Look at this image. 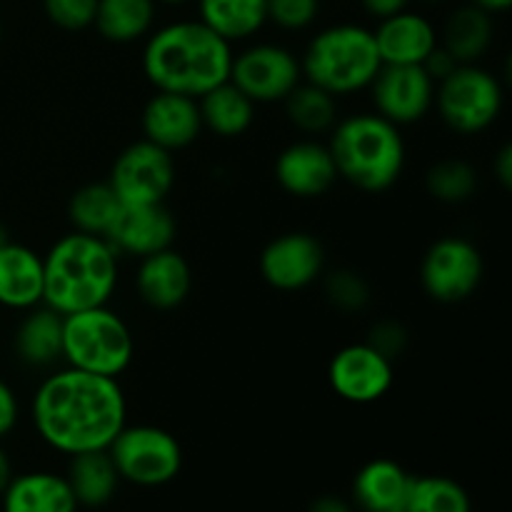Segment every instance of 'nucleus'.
I'll return each instance as SVG.
<instances>
[{
	"mask_svg": "<svg viewBox=\"0 0 512 512\" xmlns=\"http://www.w3.org/2000/svg\"><path fill=\"white\" fill-rule=\"evenodd\" d=\"M30 423L40 443L65 458L108 450L128 423V398L115 378L58 365L30 398Z\"/></svg>",
	"mask_w": 512,
	"mask_h": 512,
	"instance_id": "1",
	"label": "nucleus"
},
{
	"mask_svg": "<svg viewBox=\"0 0 512 512\" xmlns=\"http://www.w3.org/2000/svg\"><path fill=\"white\" fill-rule=\"evenodd\" d=\"M233 45L198 18H183L150 30L140 68L155 90L203 98L230 78Z\"/></svg>",
	"mask_w": 512,
	"mask_h": 512,
	"instance_id": "2",
	"label": "nucleus"
},
{
	"mask_svg": "<svg viewBox=\"0 0 512 512\" xmlns=\"http://www.w3.org/2000/svg\"><path fill=\"white\" fill-rule=\"evenodd\" d=\"M120 260L100 235L78 230L60 235L43 255V305L60 315L110 305L120 283Z\"/></svg>",
	"mask_w": 512,
	"mask_h": 512,
	"instance_id": "3",
	"label": "nucleus"
},
{
	"mask_svg": "<svg viewBox=\"0 0 512 512\" xmlns=\"http://www.w3.org/2000/svg\"><path fill=\"white\" fill-rule=\"evenodd\" d=\"M328 138L338 178L368 195L395 188L408 163L403 128L375 110H358L338 118Z\"/></svg>",
	"mask_w": 512,
	"mask_h": 512,
	"instance_id": "4",
	"label": "nucleus"
},
{
	"mask_svg": "<svg viewBox=\"0 0 512 512\" xmlns=\"http://www.w3.org/2000/svg\"><path fill=\"white\" fill-rule=\"evenodd\" d=\"M303 80L328 90L335 98L365 93L383 60L378 55L373 28L363 23H333L320 28L300 55Z\"/></svg>",
	"mask_w": 512,
	"mask_h": 512,
	"instance_id": "5",
	"label": "nucleus"
},
{
	"mask_svg": "<svg viewBox=\"0 0 512 512\" xmlns=\"http://www.w3.org/2000/svg\"><path fill=\"white\" fill-rule=\"evenodd\" d=\"M135 360V335L110 305L63 318V365L120 380Z\"/></svg>",
	"mask_w": 512,
	"mask_h": 512,
	"instance_id": "6",
	"label": "nucleus"
},
{
	"mask_svg": "<svg viewBox=\"0 0 512 512\" xmlns=\"http://www.w3.org/2000/svg\"><path fill=\"white\" fill-rule=\"evenodd\" d=\"M503 108V83L480 63L458 65L448 78L435 83L433 110L450 133L463 138H475L493 128Z\"/></svg>",
	"mask_w": 512,
	"mask_h": 512,
	"instance_id": "7",
	"label": "nucleus"
},
{
	"mask_svg": "<svg viewBox=\"0 0 512 512\" xmlns=\"http://www.w3.org/2000/svg\"><path fill=\"white\" fill-rule=\"evenodd\" d=\"M120 483L135 488H163L183 470V448L170 430L150 423H125L108 445Z\"/></svg>",
	"mask_w": 512,
	"mask_h": 512,
	"instance_id": "8",
	"label": "nucleus"
},
{
	"mask_svg": "<svg viewBox=\"0 0 512 512\" xmlns=\"http://www.w3.org/2000/svg\"><path fill=\"white\" fill-rule=\"evenodd\" d=\"M228 80L255 105L283 103L303 83L300 55L288 45L270 40L243 43V48L233 50Z\"/></svg>",
	"mask_w": 512,
	"mask_h": 512,
	"instance_id": "9",
	"label": "nucleus"
},
{
	"mask_svg": "<svg viewBox=\"0 0 512 512\" xmlns=\"http://www.w3.org/2000/svg\"><path fill=\"white\" fill-rule=\"evenodd\" d=\"M485 260L478 245L460 235H445L428 245L420 260V288L440 305L465 303L478 293Z\"/></svg>",
	"mask_w": 512,
	"mask_h": 512,
	"instance_id": "10",
	"label": "nucleus"
},
{
	"mask_svg": "<svg viewBox=\"0 0 512 512\" xmlns=\"http://www.w3.org/2000/svg\"><path fill=\"white\" fill-rule=\"evenodd\" d=\"M178 180L175 155L140 138L125 145L113 160L108 185L123 205L165 203Z\"/></svg>",
	"mask_w": 512,
	"mask_h": 512,
	"instance_id": "11",
	"label": "nucleus"
},
{
	"mask_svg": "<svg viewBox=\"0 0 512 512\" xmlns=\"http://www.w3.org/2000/svg\"><path fill=\"white\" fill-rule=\"evenodd\" d=\"M260 278L280 293H300L320 283L325 273V248L308 230H290L263 248Z\"/></svg>",
	"mask_w": 512,
	"mask_h": 512,
	"instance_id": "12",
	"label": "nucleus"
},
{
	"mask_svg": "<svg viewBox=\"0 0 512 512\" xmlns=\"http://www.w3.org/2000/svg\"><path fill=\"white\" fill-rule=\"evenodd\" d=\"M365 93H370L375 113L405 128L433 113L435 80L423 65H383Z\"/></svg>",
	"mask_w": 512,
	"mask_h": 512,
	"instance_id": "13",
	"label": "nucleus"
},
{
	"mask_svg": "<svg viewBox=\"0 0 512 512\" xmlns=\"http://www.w3.org/2000/svg\"><path fill=\"white\" fill-rule=\"evenodd\" d=\"M328 383L340 400L350 405H373L395 385V363L363 343H350L333 355Z\"/></svg>",
	"mask_w": 512,
	"mask_h": 512,
	"instance_id": "14",
	"label": "nucleus"
},
{
	"mask_svg": "<svg viewBox=\"0 0 512 512\" xmlns=\"http://www.w3.org/2000/svg\"><path fill=\"white\" fill-rule=\"evenodd\" d=\"M280 190L298 200H315L328 195L338 183L328 143L318 138H298L285 145L273 165Z\"/></svg>",
	"mask_w": 512,
	"mask_h": 512,
	"instance_id": "15",
	"label": "nucleus"
},
{
	"mask_svg": "<svg viewBox=\"0 0 512 512\" xmlns=\"http://www.w3.org/2000/svg\"><path fill=\"white\" fill-rule=\"evenodd\" d=\"M178 235V220L165 203L123 205L118 218L110 225L108 240L120 258H145L173 248Z\"/></svg>",
	"mask_w": 512,
	"mask_h": 512,
	"instance_id": "16",
	"label": "nucleus"
},
{
	"mask_svg": "<svg viewBox=\"0 0 512 512\" xmlns=\"http://www.w3.org/2000/svg\"><path fill=\"white\" fill-rule=\"evenodd\" d=\"M140 130L143 138L168 153H180L195 145L203 135L198 100L188 95L165 93L155 90L143 105L140 113Z\"/></svg>",
	"mask_w": 512,
	"mask_h": 512,
	"instance_id": "17",
	"label": "nucleus"
},
{
	"mask_svg": "<svg viewBox=\"0 0 512 512\" xmlns=\"http://www.w3.org/2000/svg\"><path fill=\"white\" fill-rule=\"evenodd\" d=\"M135 293L150 310L168 313L180 308L193 293V268L175 248L145 255L135 268Z\"/></svg>",
	"mask_w": 512,
	"mask_h": 512,
	"instance_id": "18",
	"label": "nucleus"
},
{
	"mask_svg": "<svg viewBox=\"0 0 512 512\" xmlns=\"http://www.w3.org/2000/svg\"><path fill=\"white\" fill-rule=\"evenodd\" d=\"M373 35L383 65H423L440 45L438 25L413 8L378 20Z\"/></svg>",
	"mask_w": 512,
	"mask_h": 512,
	"instance_id": "19",
	"label": "nucleus"
},
{
	"mask_svg": "<svg viewBox=\"0 0 512 512\" xmlns=\"http://www.w3.org/2000/svg\"><path fill=\"white\" fill-rule=\"evenodd\" d=\"M43 255L30 245L15 243L0 248V308L25 313L43 305Z\"/></svg>",
	"mask_w": 512,
	"mask_h": 512,
	"instance_id": "20",
	"label": "nucleus"
},
{
	"mask_svg": "<svg viewBox=\"0 0 512 512\" xmlns=\"http://www.w3.org/2000/svg\"><path fill=\"white\" fill-rule=\"evenodd\" d=\"M63 318L48 305L25 310L13 335V350L20 365L30 370H53L63 365Z\"/></svg>",
	"mask_w": 512,
	"mask_h": 512,
	"instance_id": "21",
	"label": "nucleus"
},
{
	"mask_svg": "<svg viewBox=\"0 0 512 512\" xmlns=\"http://www.w3.org/2000/svg\"><path fill=\"white\" fill-rule=\"evenodd\" d=\"M415 475L390 458H375L355 473L353 503L363 512H405Z\"/></svg>",
	"mask_w": 512,
	"mask_h": 512,
	"instance_id": "22",
	"label": "nucleus"
},
{
	"mask_svg": "<svg viewBox=\"0 0 512 512\" xmlns=\"http://www.w3.org/2000/svg\"><path fill=\"white\" fill-rule=\"evenodd\" d=\"M3 512H78V500L63 473L28 470L13 475L8 488L0 493Z\"/></svg>",
	"mask_w": 512,
	"mask_h": 512,
	"instance_id": "23",
	"label": "nucleus"
},
{
	"mask_svg": "<svg viewBox=\"0 0 512 512\" xmlns=\"http://www.w3.org/2000/svg\"><path fill=\"white\" fill-rule=\"evenodd\" d=\"M438 35L440 48L448 50L458 65L480 63L495 43V15L478 5L463 3L450 10Z\"/></svg>",
	"mask_w": 512,
	"mask_h": 512,
	"instance_id": "24",
	"label": "nucleus"
},
{
	"mask_svg": "<svg viewBox=\"0 0 512 512\" xmlns=\"http://www.w3.org/2000/svg\"><path fill=\"white\" fill-rule=\"evenodd\" d=\"M70 490H73L78 508L100 510L115 500L120 490V475L110 460L108 450L70 455L65 470Z\"/></svg>",
	"mask_w": 512,
	"mask_h": 512,
	"instance_id": "25",
	"label": "nucleus"
},
{
	"mask_svg": "<svg viewBox=\"0 0 512 512\" xmlns=\"http://www.w3.org/2000/svg\"><path fill=\"white\" fill-rule=\"evenodd\" d=\"M198 108L203 130L223 140H235L248 133L258 115V105L230 80L215 85L203 98H198Z\"/></svg>",
	"mask_w": 512,
	"mask_h": 512,
	"instance_id": "26",
	"label": "nucleus"
},
{
	"mask_svg": "<svg viewBox=\"0 0 512 512\" xmlns=\"http://www.w3.org/2000/svg\"><path fill=\"white\" fill-rule=\"evenodd\" d=\"M198 20L235 48L268 25V0H198Z\"/></svg>",
	"mask_w": 512,
	"mask_h": 512,
	"instance_id": "27",
	"label": "nucleus"
},
{
	"mask_svg": "<svg viewBox=\"0 0 512 512\" xmlns=\"http://www.w3.org/2000/svg\"><path fill=\"white\" fill-rule=\"evenodd\" d=\"M158 20L155 0H98L93 28L113 45H133L150 35Z\"/></svg>",
	"mask_w": 512,
	"mask_h": 512,
	"instance_id": "28",
	"label": "nucleus"
},
{
	"mask_svg": "<svg viewBox=\"0 0 512 512\" xmlns=\"http://www.w3.org/2000/svg\"><path fill=\"white\" fill-rule=\"evenodd\" d=\"M280 105H283L288 123L293 125L303 138H320V135H328L340 118L338 98L330 95L328 90L308 83V80H303V83H300Z\"/></svg>",
	"mask_w": 512,
	"mask_h": 512,
	"instance_id": "29",
	"label": "nucleus"
},
{
	"mask_svg": "<svg viewBox=\"0 0 512 512\" xmlns=\"http://www.w3.org/2000/svg\"><path fill=\"white\" fill-rule=\"evenodd\" d=\"M120 208H123V203H120L115 190L108 185V180L85 183L70 195L68 220L73 225V230H78V233L105 238L113 220L118 218Z\"/></svg>",
	"mask_w": 512,
	"mask_h": 512,
	"instance_id": "30",
	"label": "nucleus"
},
{
	"mask_svg": "<svg viewBox=\"0 0 512 512\" xmlns=\"http://www.w3.org/2000/svg\"><path fill=\"white\" fill-rule=\"evenodd\" d=\"M480 188V175L473 163L463 158H443L425 173V190L443 205H463L475 198Z\"/></svg>",
	"mask_w": 512,
	"mask_h": 512,
	"instance_id": "31",
	"label": "nucleus"
},
{
	"mask_svg": "<svg viewBox=\"0 0 512 512\" xmlns=\"http://www.w3.org/2000/svg\"><path fill=\"white\" fill-rule=\"evenodd\" d=\"M405 512H473V500L448 475H415Z\"/></svg>",
	"mask_w": 512,
	"mask_h": 512,
	"instance_id": "32",
	"label": "nucleus"
},
{
	"mask_svg": "<svg viewBox=\"0 0 512 512\" xmlns=\"http://www.w3.org/2000/svg\"><path fill=\"white\" fill-rule=\"evenodd\" d=\"M323 293L325 300L333 305L335 310L345 315L363 313L373 300V290L370 283L353 268H335L323 273Z\"/></svg>",
	"mask_w": 512,
	"mask_h": 512,
	"instance_id": "33",
	"label": "nucleus"
},
{
	"mask_svg": "<svg viewBox=\"0 0 512 512\" xmlns=\"http://www.w3.org/2000/svg\"><path fill=\"white\" fill-rule=\"evenodd\" d=\"M40 3H43L45 18L65 33L93 28L98 0H40Z\"/></svg>",
	"mask_w": 512,
	"mask_h": 512,
	"instance_id": "34",
	"label": "nucleus"
},
{
	"mask_svg": "<svg viewBox=\"0 0 512 512\" xmlns=\"http://www.w3.org/2000/svg\"><path fill=\"white\" fill-rule=\"evenodd\" d=\"M318 15L320 0H268V23L285 33H303Z\"/></svg>",
	"mask_w": 512,
	"mask_h": 512,
	"instance_id": "35",
	"label": "nucleus"
},
{
	"mask_svg": "<svg viewBox=\"0 0 512 512\" xmlns=\"http://www.w3.org/2000/svg\"><path fill=\"white\" fill-rule=\"evenodd\" d=\"M365 343L373 345L378 353H383L385 358H390L395 363V360H398L400 355L408 350L410 333H408V328L400 323V320L380 318V320H375L373 325H370Z\"/></svg>",
	"mask_w": 512,
	"mask_h": 512,
	"instance_id": "36",
	"label": "nucleus"
},
{
	"mask_svg": "<svg viewBox=\"0 0 512 512\" xmlns=\"http://www.w3.org/2000/svg\"><path fill=\"white\" fill-rule=\"evenodd\" d=\"M20 423V400L15 390L0 378V440L8 438Z\"/></svg>",
	"mask_w": 512,
	"mask_h": 512,
	"instance_id": "37",
	"label": "nucleus"
},
{
	"mask_svg": "<svg viewBox=\"0 0 512 512\" xmlns=\"http://www.w3.org/2000/svg\"><path fill=\"white\" fill-rule=\"evenodd\" d=\"M423 68H425V73H428L430 78L435 80V83H440V80L448 78V75L453 73L455 68H458V63H455V58L448 53V50L440 48V45H438V48H435L433 53L425 58Z\"/></svg>",
	"mask_w": 512,
	"mask_h": 512,
	"instance_id": "38",
	"label": "nucleus"
},
{
	"mask_svg": "<svg viewBox=\"0 0 512 512\" xmlns=\"http://www.w3.org/2000/svg\"><path fill=\"white\" fill-rule=\"evenodd\" d=\"M413 0H360V8L365 15L375 20L390 18V15L400 13V10H408Z\"/></svg>",
	"mask_w": 512,
	"mask_h": 512,
	"instance_id": "39",
	"label": "nucleus"
},
{
	"mask_svg": "<svg viewBox=\"0 0 512 512\" xmlns=\"http://www.w3.org/2000/svg\"><path fill=\"white\" fill-rule=\"evenodd\" d=\"M493 173H495V180H498L505 190L512 188V148L510 145H503V148L498 150V155H495V160H493Z\"/></svg>",
	"mask_w": 512,
	"mask_h": 512,
	"instance_id": "40",
	"label": "nucleus"
},
{
	"mask_svg": "<svg viewBox=\"0 0 512 512\" xmlns=\"http://www.w3.org/2000/svg\"><path fill=\"white\" fill-rule=\"evenodd\" d=\"M308 512H355V510L348 500L338 498V495H323V498H318L313 505H310Z\"/></svg>",
	"mask_w": 512,
	"mask_h": 512,
	"instance_id": "41",
	"label": "nucleus"
},
{
	"mask_svg": "<svg viewBox=\"0 0 512 512\" xmlns=\"http://www.w3.org/2000/svg\"><path fill=\"white\" fill-rule=\"evenodd\" d=\"M15 468H13V460H10L8 450L3 448V440H0V493L8 488V483L13 480Z\"/></svg>",
	"mask_w": 512,
	"mask_h": 512,
	"instance_id": "42",
	"label": "nucleus"
},
{
	"mask_svg": "<svg viewBox=\"0 0 512 512\" xmlns=\"http://www.w3.org/2000/svg\"><path fill=\"white\" fill-rule=\"evenodd\" d=\"M470 5H478V8L488 10L490 15H500V13H508L512 0H465Z\"/></svg>",
	"mask_w": 512,
	"mask_h": 512,
	"instance_id": "43",
	"label": "nucleus"
},
{
	"mask_svg": "<svg viewBox=\"0 0 512 512\" xmlns=\"http://www.w3.org/2000/svg\"><path fill=\"white\" fill-rule=\"evenodd\" d=\"M10 243V235H8V228H5L3 223H0V248H3V245H8Z\"/></svg>",
	"mask_w": 512,
	"mask_h": 512,
	"instance_id": "44",
	"label": "nucleus"
},
{
	"mask_svg": "<svg viewBox=\"0 0 512 512\" xmlns=\"http://www.w3.org/2000/svg\"><path fill=\"white\" fill-rule=\"evenodd\" d=\"M158 5H173V8H178V5H185L190 3V0H155Z\"/></svg>",
	"mask_w": 512,
	"mask_h": 512,
	"instance_id": "45",
	"label": "nucleus"
},
{
	"mask_svg": "<svg viewBox=\"0 0 512 512\" xmlns=\"http://www.w3.org/2000/svg\"><path fill=\"white\" fill-rule=\"evenodd\" d=\"M420 3H425V5H438V3H443V0H420Z\"/></svg>",
	"mask_w": 512,
	"mask_h": 512,
	"instance_id": "46",
	"label": "nucleus"
},
{
	"mask_svg": "<svg viewBox=\"0 0 512 512\" xmlns=\"http://www.w3.org/2000/svg\"><path fill=\"white\" fill-rule=\"evenodd\" d=\"M0 35H3V33H0Z\"/></svg>",
	"mask_w": 512,
	"mask_h": 512,
	"instance_id": "47",
	"label": "nucleus"
}]
</instances>
